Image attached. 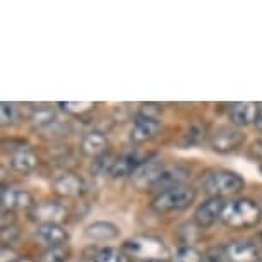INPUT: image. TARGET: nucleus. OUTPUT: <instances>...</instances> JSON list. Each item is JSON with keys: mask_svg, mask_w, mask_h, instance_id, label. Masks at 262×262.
Masks as SVG:
<instances>
[{"mask_svg": "<svg viewBox=\"0 0 262 262\" xmlns=\"http://www.w3.org/2000/svg\"><path fill=\"white\" fill-rule=\"evenodd\" d=\"M17 230H16V226H7V228H2V244L4 245H9V244H12L14 240L17 238Z\"/></svg>", "mask_w": 262, "mask_h": 262, "instance_id": "nucleus-29", "label": "nucleus"}, {"mask_svg": "<svg viewBox=\"0 0 262 262\" xmlns=\"http://www.w3.org/2000/svg\"><path fill=\"white\" fill-rule=\"evenodd\" d=\"M257 262H262V259H259V260H257Z\"/></svg>", "mask_w": 262, "mask_h": 262, "instance_id": "nucleus-33", "label": "nucleus"}, {"mask_svg": "<svg viewBox=\"0 0 262 262\" xmlns=\"http://www.w3.org/2000/svg\"><path fill=\"white\" fill-rule=\"evenodd\" d=\"M163 170H165V163L158 158H149L136 168V171L130 177V184L139 192L152 190L156 182L160 180Z\"/></svg>", "mask_w": 262, "mask_h": 262, "instance_id": "nucleus-7", "label": "nucleus"}, {"mask_svg": "<svg viewBox=\"0 0 262 262\" xmlns=\"http://www.w3.org/2000/svg\"><path fill=\"white\" fill-rule=\"evenodd\" d=\"M11 166L14 171L17 173H23V175H28V173H31L34 168L38 165V158L36 155L29 149L28 146H21V147H16V149H12L11 152Z\"/></svg>", "mask_w": 262, "mask_h": 262, "instance_id": "nucleus-17", "label": "nucleus"}, {"mask_svg": "<svg viewBox=\"0 0 262 262\" xmlns=\"http://www.w3.org/2000/svg\"><path fill=\"white\" fill-rule=\"evenodd\" d=\"M95 262H130V257L120 249H115V247H105V249L96 252Z\"/></svg>", "mask_w": 262, "mask_h": 262, "instance_id": "nucleus-21", "label": "nucleus"}, {"mask_svg": "<svg viewBox=\"0 0 262 262\" xmlns=\"http://www.w3.org/2000/svg\"><path fill=\"white\" fill-rule=\"evenodd\" d=\"M201 185L202 190L209 197H220V199H223V197L236 195L238 192H242L245 182L240 175H236L233 171L214 170L202 177Z\"/></svg>", "mask_w": 262, "mask_h": 262, "instance_id": "nucleus-3", "label": "nucleus"}, {"mask_svg": "<svg viewBox=\"0 0 262 262\" xmlns=\"http://www.w3.org/2000/svg\"><path fill=\"white\" fill-rule=\"evenodd\" d=\"M202 139H204V128H201L199 125H194L190 128V132L185 136V142L189 146L192 144H197V142H201Z\"/></svg>", "mask_w": 262, "mask_h": 262, "instance_id": "nucleus-28", "label": "nucleus"}, {"mask_svg": "<svg viewBox=\"0 0 262 262\" xmlns=\"http://www.w3.org/2000/svg\"><path fill=\"white\" fill-rule=\"evenodd\" d=\"M33 238L47 249H52L67 244L69 231L62 225H39L33 233Z\"/></svg>", "mask_w": 262, "mask_h": 262, "instance_id": "nucleus-10", "label": "nucleus"}, {"mask_svg": "<svg viewBox=\"0 0 262 262\" xmlns=\"http://www.w3.org/2000/svg\"><path fill=\"white\" fill-rule=\"evenodd\" d=\"M187 177H189V171H187L184 166H180V165L165 166L160 180L156 182V185L152 190H156L158 194H160V192H165L168 189H175V187L185 185Z\"/></svg>", "mask_w": 262, "mask_h": 262, "instance_id": "nucleus-15", "label": "nucleus"}, {"mask_svg": "<svg viewBox=\"0 0 262 262\" xmlns=\"http://www.w3.org/2000/svg\"><path fill=\"white\" fill-rule=\"evenodd\" d=\"M115 160H117V156H112L106 152V155L96 158V160L93 161L91 171L96 173V175H110L112 166H113V163H115Z\"/></svg>", "mask_w": 262, "mask_h": 262, "instance_id": "nucleus-26", "label": "nucleus"}, {"mask_svg": "<svg viewBox=\"0 0 262 262\" xmlns=\"http://www.w3.org/2000/svg\"><path fill=\"white\" fill-rule=\"evenodd\" d=\"M260 220H262L260 206L257 204L255 201L245 199V197L226 202L223 216H221V221H223L228 228H233V230L252 228V226L259 225Z\"/></svg>", "mask_w": 262, "mask_h": 262, "instance_id": "nucleus-2", "label": "nucleus"}, {"mask_svg": "<svg viewBox=\"0 0 262 262\" xmlns=\"http://www.w3.org/2000/svg\"><path fill=\"white\" fill-rule=\"evenodd\" d=\"M259 240H262V231H260V233H259Z\"/></svg>", "mask_w": 262, "mask_h": 262, "instance_id": "nucleus-32", "label": "nucleus"}, {"mask_svg": "<svg viewBox=\"0 0 262 262\" xmlns=\"http://www.w3.org/2000/svg\"><path fill=\"white\" fill-rule=\"evenodd\" d=\"M0 201H2V211H11V212L24 211V209L29 211L36 204L33 201L31 194L17 185H4Z\"/></svg>", "mask_w": 262, "mask_h": 262, "instance_id": "nucleus-8", "label": "nucleus"}, {"mask_svg": "<svg viewBox=\"0 0 262 262\" xmlns=\"http://www.w3.org/2000/svg\"><path fill=\"white\" fill-rule=\"evenodd\" d=\"M69 257H71V250H69L67 245H60V247H52V249H47L39 257V262H67Z\"/></svg>", "mask_w": 262, "mask_h": 262, "instance_id": "nucleus-23", "label": "nucleus"}, {"mask_svg": "<svg viewBox=\"0 0 262 262\" xmlns=\"http://www.w3.org/2000/svg\"><path fill=\"white\" fill-rule=\"evenodd\" d=\"M58 106H60L63 112H67L69 115L84 117V115H88V113H91L93 110H95L96 103H90V101H81V103L62 101V103H58Z\"/></svg>", "mask_w": 262, "mask_h": 262, "instance_id": "nucleus-22", "label": "nucleus"}, {"mask_svg": "<svg viewBox=\"0 0 262 262\" xmlns=\"http://www.w3.org/2000/svg\"><path fill=\"white\" fill-rule=\"evenodd\" d=\"M0 120H2L4 127H11L19 120V108L16 103L4 101L0 105Z\"/></svg>", "mask_w": 262, "mask_h": 262, "instance_id": "nucleus-25", "label": "nucleus"}, {"mask_svg": "<svg viewBox=\"0 0 262 262\" xmlns=\"http://www.w3.org/2000/svg\"><path fill=\"white\" fill-rule=\"evenodd\" d=\"M225 206H226V202L223 199H220V197H209L207 201L197 206L195 214H194L195 225L199 226V228H209L217 220H221Z\"/></svg>", "mask_w": 262, "mask_h": 262, "instance_id": "nucleus-9", "label": "nucleus"}, {"mask_svg": "<svg viewBox=\"0 0 262 262\" xmlns=\"http://www.w3.org/2000/svg\"><path fill=\"white\" fill-rule=\"evenodd\" d=\"M197 192L194 187L190 185H180L175 189H168L165 192L155 195L151 202V207L156 212H171V211H182L187 209L192 202L195 201Z\"/></svg>", "mask_w": 262, "mask_h": 262, "instance_id": "nucleus-4", "label": "nucleus"}, {"mask_svg": "<svg viewBox=\"0 0 262 262\" xmlns=\"http://www.w3.org/2000/svg\"><path fill=\"white\" fill-rule=\"evenodd\" d=\"M108 146H110V142H108L106 136L103 134V132H100V130L86 132V134L82 136V139H81L82 155L88 156V158H93V160H96V158L106 155Z\"/></svg>", "mask_w": 262, "mask_h": 262, "instance_id": "nucleus-14", "label": "nucleus"}, {"mask_svg": "<svg viewBox=\"0 0 262 262\" xmlns=\"http://www.w3.org/2000/svg\"><path fill=\"white\" fill-rule=\"evenodd\" d=\"M11 262H34V260H31L29 257H16V259H12Z\"/></svg>", "mask_w": 262, "mask_h": 262, "instance_id": "nucleus-31", "label": "nucleus"}, {"mask_svg": "<svg viewBox=\"0 0 262 262\" xmlns=\"http://www.w3.org/2000/svg\"><path fill=\"white\" fill-rule=\"evenodd\" d=\"M31 123L34 125V128L38 130H45V128L52 127L53 123H57V118H55V110L50 106H39V108H34L33 113H31Z\"/></svg>", "mask_w": 262, "mask_h": 262, "instance_id": "nucleus-20", "label": "nucleus"}, {"mask_svg": "<svg viewBox=\"0 0 262 262\" xmlns=\"http://www.w3.org/2000/svg\"><path fill=\"white\" fill-rule=\"evenodd\" d=\"M245 142V134L235 125H220L211 132V149L220 155H228L236 151Z\"/></svg>", "mask_w": 262, "mask_h": 262, "instance_id": "nucleus-5", "label": "nucleus"}, {"mask_svg": "<svg viewBox=\"0 0 262 262\" xmlns=\"http://www.w3.org/2000/svg\"><path fill=\"white\" fill-rule=\"evenodd\" d=\"M120 235L117 225L110 223V221H95L86 228V236L96 242H108V240H115Z\"/></svg>", "mask_w": 262, "mask_h": 262, "instance_id": "nucleus-18", "label": "nucleus"}, {"mask_svg": "<svg viewBox=\"0 0 262 262\" xmlns=\"http://www.w3.org/2000/svg\"><path fill=\"white\" fill-rule=\"evenodd\" d=\"M161 128V123L156 118H149L137 113L130 130V141L134 144H144V142L155 139Z\"/></svg>", "mask_w": 262, "mask_h": 262, "instance_id": "nucleus-11", "label": "nucleus"}, {"mask_svg": "<svg viewBox=\"0 0 262 262\" xmlns=\"http://www.w3.org/2000/svg\"><path fill=\"white\" fill-rule=\"evenodd\" d=\"M122 250L137 262H168L173 257L165 242L151 235H139L128 238L122 245Z\"/></svg>", "mask_w": 262, "mask_h": 262, "instance_id": "nucleus-1", "label": "nucleus"}, {"mask_svg": "<svg viewBox=\"0 0 262 262\" xmlns=\"http://www.w3.org/2000/svg\"><path fill=\"white\" fill-rule=\"evenodd\" d=\"M202 254L192 245H180L171 257V262H201Z\"/></svg>", "mask_w": 262, "mask_h": 262, "instance_id": "nucleus-24", "label": "nucleus"}, {"mask_svg": "<svg viewBox=\"0 0 262 262\" xmlns=\"http://www.w3.org/2000/svg\"><path fill=\"white\" fill-rule=\"evenodd\" d=\"M142 161H139L134 152H127V155L117 156L115 163L112 166L110 177L112 179H120V177H132V173L136 171V168L141 165Z\"/></svg>", "mask_w": 262, "mask_h": 262, "instance_id": "nucleus-19", "label": "nucleus"}, {"mask_svg": "<svg viewBox=\"0 0 262 262\" xmlns=\"http://www.w3.org/2000/svg\"><path fill=\"white\" fill-rule=\"evenodd\" d=\"M52 190L55 192L58 197H67V199H72V197H77L82 194L84 190V182L79 175L72 171H66L62 175H58L57 179H53L52 182Z\"/></svg>", "mask_w": 262, "mask_h": 262, "instance_id": "nucleus-12", "label": "nucleus"}, {"mask_svg": "<svg viewBox=\"0 0 262 262\" xmlns=\"http://www.w3.org/2000/svg\"><path fill=\"white\" fill-rule=\"evenodd\" d=\"M28 214L29 220L38 225H62L69 217V211L58 201H41L36 202Z\"/></svg>", "mask_w": 262, "mask_h": 262, "instance_id": "nucleus-6", "label": "nucleus"}, {"mask_svg": "<svg viewBox=\"0 0 262 262\" xmlns=\"http://www.w3.org/2000/svg\"><path fill=\"white\" fill-rule=\"evenodd\" d=\"M260 170H262V165H260Z\"/></svg>", "mask_w": 262, "mask_h": 262, "instance_id": "nucleus-34", "label": "nucleus"}, {"mask_svg": "<svg viewBox=\"0 0 262 262\" xmlns=\"http://www.w3.org/2000/svg\"><path fill=\"white\" fill-rule=\"evenodd\" d=\"M225 254L230 262H257L259 247L250 240H235L225 247Z\"/></svg>", "mask_w": 262, "mask_h": 262, "instance_id": "nucleus-13", "label": "nucleus"}, {"mask_svg": "<svg viewBox=\"0 0 262 262\" xmlns=\"http://www.w3.org/2000/svg\"><path fill=\"white\" fill-rule=\"evenodd\" d=\"M254 125H255L257 130L262 132V103H259V112H257V118H255Z\"/></svg>", "mask_w": 262, "mask_h": 262, "instance_id": "nucleus-30", "label": "nucleus"}, {"mask_svg": "<svg viewBox=\"0 0 262 262\" xmlns=\"http://www.w3.org/2000/svg\"><path fill=\"white\" fill-rule=\"evenodd\" d=\"M225 249H220V247H212V249L206 250L201 257V262H223L225 260Z\"/></svg>", "mask_w": 262, "mask_h": 262, "instance_id": "nucleus-27", "label": "nucleus"}, {"mask_svg": "<svg viewBox=\"0 0 262 262\" xmlns=\"http://www.w3.org/2000/svg\"><path fill=\"white\" fill-rule=\"evenodd\" d=\"M257 112H259V103H252V101H244V103H235L231 105L228 117L230 122L235 127H247L250 123L255 122Z\"/></svg>", "mask_w": 262, "mask_h": 262, "instance_id": "nucleus-16", "label": "nucleus"}]
</instances>
